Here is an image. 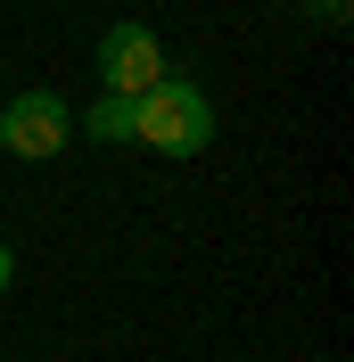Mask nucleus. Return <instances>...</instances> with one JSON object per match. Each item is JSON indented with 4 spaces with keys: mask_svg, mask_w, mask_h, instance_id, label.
Segmentation results:
<instances>
[{
    "mask_svg": "<svg viewBox=\"0 0 354 362\" xmlns=\"http://www.w3.org/2000/svg\"><path fill=\"white\" fill-rule=\"evenodd\" d=\"M305 8H313L321 25H346V17H354V0H305Z\"/></svg>",
    "mask_w": 354,
    "mask_h": 362,
    "instance_id": "5",
    "label": "nucleus"
},
{
    "mask_svg": "<svg viewBox=\"0 0 354 362\" xmlns=\"http://www.w3.org/2000/svg\"><path fill=\"white\" fill-rule=\"evenodd\" d=\"M67 140H74V107L58 90H17V99L0 107V148H8V157L42 165V157H67Z\"/></svg>",
    "mask_w": 354,
    "mask_h": 362,
    "instance_id": "2",
    "label": "nucleus"
},
{
    "mask_svg": "<svg viewBox=\"0 0 354 362\" xmlns=\"http://www.w3.org/2000/svg\"><path fill=\"white\" fill-rule=\"evenodd\" d=\"M17 288V247H8V239H0V296Z\"/></svg>",
    "mask_w": 354,
    "mask_h": 362,
    "instance_id": "6",
    "label": "nucleus"
},
{
    "mask_svg": "<svg viewBox=\"0 0 354 362\" xmlns=\"http://www.w3.org/2000/svg\"><path fill=\"white\" fill-rule=\"evenodd\" d=\"M91 66H99V90L140 99V90L165 83V42H156L149 25H108V33H99V49H91Z\"/></svg>",
    "mask_w": 354,
    "mask_h": 362,
    "instance_id": "3",
    "label": "nucleus"
},
{
    "mask_svg": "<svg viewBox=\"0 0 354 362\" xmlns=\"http://www.w3.org/2000/svg\"><path fill=\"white\" fill-rule=\"evenodd\" d=\"M83 132L99 140V148H115V140H132V99H115V90H99L83 107Z\"/></svg>",
    "mask_w": 354,
    "mask_h": 362,
    "instance_id": "4",
    "label": "nucleus"
},
{
    "mask_svg": "<svg viewBox=\"0 0 354 362\" xmlns=\"http://www.w3.org/2000/svg\"><path fill=\"white\" fill-rule=\"evenodd\" d=\"M132 140L156 148V157H198L206 140H215V99L190 74H165L156 90L132 99Z\"/></svg>",
    "mask_w": 354,
    "mask_h": 362,
    "instance_id": "1",
    "label": "nucleus"
}]
</instances>
